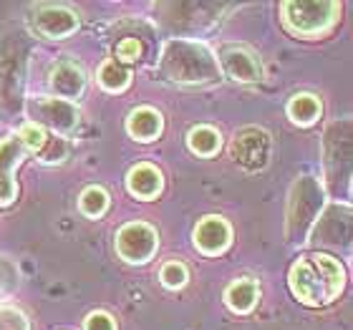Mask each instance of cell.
Segmentation results:
<instances>
[{"instance_id":"6da1fadb","label":"cell","mask_w":353,"mask_h":330,"mask_svg":"<svg viewBox=\"0 0 353 330\" xmlns=\"http://www.w3.org/2000/svg\"><path fill=\"white\" fill-rule=\"evenodd\" d=\"M290 293L308 308H323L328 302L339 300L346 287V270L331 255L313 252L298 257L288 275Z\"/></svg>"},{"instance_id":"7a4b0ae2","label":"cell","mask_w":353,"mask_h":330,"mask_svg":"<svg viewBox=\"0 0 353 330\" xmlns=\"http://www.w3.org/2000/svg\"><path fill=\"white\" fill-rule=\"evenodd\" d=\"M159 68L179 86H210L220 81V66L210 45L194 38H172L159 56Z\"/></svg>"},{"instance_id":"3957f363","label":"cell","mask_w":353,"mask_h":330,"mask_svg":"<svg viewBox=\"0 0 353 330\" xmlns=\"http://www.w3.org/2000/svg\"><path fill=\"white\" fill-rule=\"evenodd\" d=\"M325 207V189L316 176H301L290 189L285 214V232L290 243H308V235L316 225L318 214Z\"/></svg>"},{"instance_id":"277c9868","label":"cell","mask_w":353,"mask_h":330,"mask_svg":"<svg viewBox=\"0 0 353 330\" xmlns=\"http://www.w3.org/2000/svg\"><path fill=\"white\" fill-rule=\"evenodd\" d=\"M283 25L298 38H321L339 23L341 6L328 0H288L280 6Z\"/></svg>"},{"instance_id":"5b68a950","label":"cell","mask_w":353,"mask_h":330,"mask_svg":"<svg viewBox=\"0 0 353 330\" xmlns=\"http://www.w3.org/2000/svg\"><path fill=\"white\" fill-rule=\"evenodd\" d=\"M323 172L333 192L343 184L348 189L351 179V121H333L323 134Z\"/></svg>"},{"instance_id":"8992f818","label":"cell","mask_w":353,"mask_h":330,"mask_svg":"<svg viewBox=\"0 0 353 330\" xmlns=\"http://www.w3.org/2000/svg\"><path fill=\"white\" fill-rule=\"evenodd\" d=\"M26 111L30 116V124H38L41 129H51L53 134H59L61 139L68 134L76 132V126L81 121V111L79 106L56 96H36L26 103Z\"/></svg>"},{"instance_id":"52a82bcc","label":"cell","mask_w":353,"mask_h":330,"mask_svg":"<svg viewBox=\"0 0 353 330\" xmlns=\"http://www.w3.org/2000/svg\"><path fill=\"white\" fill-rule=\"evenodd\" d=\"M308 240L316 247H348L351 245V207L346 202H333V205L323 207V212L318 214L316 225L310 229Z\"/></svg>"},{"instance_id":"ba28073f","label":"cell","mask_w":353,"mask_h":330,"mask_svg":"<svg viewBox=\"0 0 353 330\" xmlns=\"http://www.w3.org/2000/svg\"><path fill=\"white\" fill-rule=\"evenodd\" d=\"M159 235L147 222H129L117 232V252L129 265H147L157 255Z\"/></svg>"},{"instance_id":"9c48e42d","label":"cell","mask_w":353,"mask_h":330,"mask_svg":"<svg viewBox=\"0 0 353 330\" xmlns=\"http://www.w3.org/2000/svg\"><path fill=\"white\" fill-rule=\"evenodd\" d=\"M230 154L237 164L248 172H260L270 164L272 154V139L270 134L260 129V126H245L240 129L230 147Z\"/></svg>"},{"instance_id":"30bf717a","label":"cell","mask_w":353,"mask_h":330,"mask_svg":"<svg viewBox=\"0 0 353 330\" xmlns=\"http://www.w3.org/2000/svg\"><path fill=\"white\" fill-rule=\"evenodd\" d=\"M214 59H217L220 74H225L228 79H232V81L255 83V81H260V76H263V66H260L258 53L243 43L220 45V51H217Z\"/></svg>"},{"instance_id":"8fae6325","label":"cell","mask_w":353,"mask_h":330,"mask_svg":"<svg viewBox=\"0 0 353 330\" xmlns=\"http://www.w3.org/2000/svg\"><path fill=\"white\" fill-rule=\"evenodd\" d=\"M30 25L38 36L48 38V41H63L79 30V15L63 6H38L33 10Z\"/></svg>"},{"instance_id":"7c38bea8","label":"cell","mask_w":353,"mask_h":330,"mask_svg":"<svg viewBox=\"0 0 353 330\" xmlns=\"http://www.w3.org/2000/svg\"><path fill=\"white\" fill-rule=\"evenodd\" d=\"M28 149L23 147L18 136H8L0 141V207L13 205L18 197V184H15V169L21 167Z\"/></svg>"},{"instance_id":"4fadbf2b","label":"cell","mask_w":353,"mask_h":330,"mask_svg":"<svg viewBox=\"0 0 353 330\" xmlns=\"http://www.w3.org/2000/svg\"><path fill=\"white\" fill-rule=\"evenodd\" d=\"M51 91L56 94V99L76 103V99H81L86 91V71H83L76 61L63 59L51 68Z\"/></svg>"},{"instance_id":"5bb4252c","label":"cell","mask_w":353,"mask_h":330,"mask_svg":"<svg viewBox=\"0 0 353 330\" xmlns=\"http://www.w3.org/2000/svg\"><path fill=\"white\" fill-rule=\"evenodd\" d=\"M232 243V229L222 217H202L194 227V247L207 257H217Z\"/></svg>"},{"instance_id":"9a60e30c","label":"cell","mask_w":353,"mask_h":330,"mask_svg":"<svg viewBox=\"0 0 353 330\" xmlns=\"http://www.w3.org/2000/svg\"><path fill=\"white\" fill-rule=\"evenodd\" d=\"M21 76L23 59L18 53V45L6 43L0 48V101L15 103L21 99Z\"/></svg>"},{"instance_id":"2e32d148","label":"cell","mask_w":353,"mask_h":330,"mask_svg":"<svg viewBox=\"0 0 353 330\" xmlns=\"http://www.w3.org/2000/svg\"><path fill=\"white\" fill-rule=\"evenodd\" d=\"M164 187L162 172L152 164H137L126 174V189L137 199H154Z\"/></svg>"},{"instance_id":"e0dca14e","label":"cell","mask_w":353,"mask_h":330,"mask_svg":"<svg viewBox=\"0 0 353 330\" xmlns=\"http://www.w3.org/2000/svg\"><path fill=\"white\" fill-rule=\"evenodd\" d=\"M164 129L162 114L152 106H139L126 118V132L137 141H154Z\"/></svg>"},{"instance_id":"ac0fdd59","label":"cell","mask_w":353,"mask_h":330,"mask_svg":"<svg viewBox=\"0 0 353 330\" xmlns=\"http://www.w3.org/2000/svg\"><path fill=\"white\" fill-rule=\"evenodd\" d=\"M258 298H260V287L255 280L250 278H243V280H235L232 285H228L225 290V305H228L232 313H250L255 305H258Z\"/></svg>"},{"instance_id":"d6986e66","label":"cell","mask_w":353,"mask_h":330,"mask_svg":"<svg viewBox=\"0 0 353 330\" xmlns=\"http://www.w3.org/2000/svg\"><path fill=\"white\" fill-rule=\"evenodd\" d=\"M187 147H190L192 154L197 156H214L222 147V136L217 129L207 124L192 126L190 134H187Z\"/></svg>"},{"instance_id":"ffe728a7","label":"cell","mask_w":353,"mask_h":330,"mask_svg":"<svg viewBox=\"0 0 353 330\" xmlns=\"http://www.w3.org/2000/svg\"><path fill=\"white\" fill-rule=\"evenodd\" d=\"M321 111H323L321 109V101L310 94H298L288 101V116L293 118V124H298V126L316 124L318 116H321Z\"/></svg>"},{"instance_id":"44dd1931","label":"cell","mask_w":353,"mask_h":330,"mask_svg":"<svg viewBox=\"0 0 353 330\" xmlns=\"http://www.w3.org/2000/svg\"><path fill=\"white\" fill-rule=\"evenodd\" d=\"M99 83H101V88L111 91V94H121V91L132 83V74H129V68L121 66L117 59H111V61H106L101 66V71H99Z\"/></svg>"},{"instance_id":"7402d4cb","label":"cell","mask_w":353,"mask_h":330,"mask_svg":"<svg viewBox=\"0 0 353 330\" xmlns=\"http://www.w3.org/2000/svg\"><path fill=\"white\" fill-rule=\"evenodd\" d=\"M79 207H81V212L86 214V217L99 220V217H103L106 209H109V194H106V189H101V187H86V189L81 192V197H79Z\"/></svg>"},{"instance_id":"603a6c76","label":"cell","mask_w":353,"mask_h":330,"mask_svg":"<svg viewBox=\"0 0 353 330\" xmlns=\"http://www.w3.org/2000/svg\"><path fill=\"white\" fill-rule=\"evenodd\" d=\"M159 280H162L164 287H172V290H176V287L187 285V280H190V270H187V265H184V262H176V260H172V262L162 265V270H159Z\"/></svg>"},{"instance_id":"cb8c5ba5","label":"cell","mask_w":353,"mask_h":330,"mask_svg":"<svg viewBox=\"0 0 353 330\" xmlns=\"http://www.w3.org/2000/svg\"><path fill=\"white\" fill-rule=\"evenodd\" d=\"M15 136L23 141V147L28 149V154H30V152H33V154H38V152L43 149L46 139H48V136H46V129H41L38 124H30V121H28V124H23Z\"/></svg>"},{"instance_id":"d4e9b609","label":"cell","mask_w":353,"mask_h":330,"mask_svg":"<svg viewBox=\"0 0 353 330\" xmlns=\"http://www.w3.org/2000/svg\"><path fill=\"white\" fill-rule=\"evenodd\" d=\"M68 154V147H66V139H61V136H53V139H46L43 149L38 152L41 156V162L46 164H56V162H63Z\"/></svg>"},{"instance_id":"484cf974","label":"cell","mask_w":353,"mask_h":330,"mask_svg":"<svg viewBox=\"0 0 353 330\" xmlns=\"http://www.w3.org/2000/svg\"><path fill=\"white\" fill-rule=\"evenodd\" d=\"M0 330H30L28 318L13 305H3L0 308Z\"/></svg>"},{"instance_id":"4316f807","label":"cell","mask_w":353,"mask_h":330,"mask_svg":"<svg viewBox=\"0 0 353 330\" xmlns=\"http://www.w3.org/2000/svg\"><path fill=\"white\" fill-rule=\"evenodd\" d=\"M18 285V270H15V265L6 257H0V298H6L10 295Z\"/></svg>"},{"instance_id":"83f0119b","label":"cell","mask_w":353,"mask_h":330,"mask_svg":"<svg viewBox=\"0 0 353 330\" xmlns=\"http://www.w3.org/2000/svg\"><path fill=\"white\" fill-rule=\"evenodd\" d=\"M141 56V43L137 38H124L117 43V59L121 63H134Z\"/></svg>"},{"instance_id":"f1b7e54d","label":"cell","mask_w":353,"mask_h":330,"mask_svg":"<svg viewBox=\"0 0 353 330\" xmlns=\"http://www.w3.org/2000/svg\"><path fill=\"white\" fill-rule=\"evenodd\" d=\"M83 330H117V320L103 313V310H96L83 320Z\"/></svg>"}]
</instances>
